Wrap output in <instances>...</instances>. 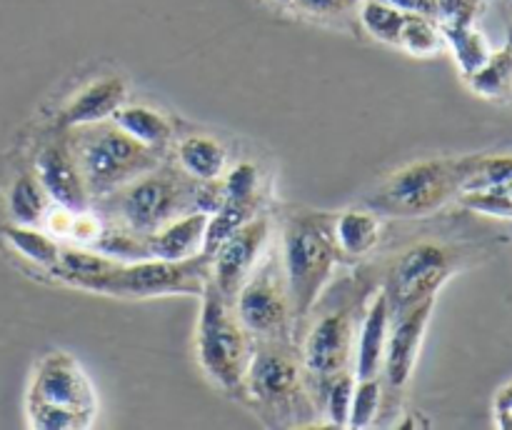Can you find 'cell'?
Here are the masks:
<instances>
[{"instance_id": "9c48e42d", "label": "cell", "mask_w": 512, "mask_h": 430, "mask_svg": "<svg viewBox=\"0 0 512 430\" xmlns=\"http://www.w3.org/2000/svg\"><path fill=\"white\" fill-rule=\"evenodd\" d=\"M453 270V253L438 243H420L405 255H400L383 288L390 305V315L400 313V310L410 308L425 298H433L440 285L453 275Z\"/></svg>"}, {"instance_id": "8d00e7d4", "label": "cell", "mask_w": 512, "mask_h": 430, "mask_svg": "<svg viewBox=\"0 0 512 430\" xmlns=\"http://www.w3.org/2000/svg\"><path fill=\"white\" fill-rule=\"evenodd\" d=\"M280 3H285V5H293V0H280Z\"/></svg>"}, {"instance_id": "e0dca14e", "label": "cell", "mask_w": 512, "mask_h": 430, "mask_svg": "<svg viewBox=\"0 0 512 430\" xmlns=\"http://www.w3.org/2000/svg\"><path fill=\"white\" fill-rule=\"evenodd\" d=\"M390 305L385 293L380 290L368 305L365 313L363 328L358 335V358H355V378H380L383 373V358H385V345H388L390 333Z\"/></svg>"}, {"instance_id": "ac0fdd59", "label": "cell", "mask_w": 512, "mask_h": 430, "mask_svg": "<svg viewBox=\"0 0 512 430\" xmlns=\"http://www.w3.org/2000/svg\"><path fill=\"white\" fill-rule=\"evenodd\" d=\"M178 163L193 180L208 183L218 180L228 168V150L213 138L205 135H190L178 143Z\"/></svg>"}, {"instance_id": "5b68a950", "label": "cell", "mask_w": 512, "mask_h": 430, "mask_svg": "<svg viewBox=\"0 0 512 430\" xmlns=\"http://www.w3.org/2000/svg\"><path fill=\"white\" fill-rule=\"evenodd\" d=\"M210 280V258L195 255L188 260L145 258L115 263L105 273L93 275L80 290L118 298H163V295H198Z\"/></svg>"}, {"instance_id": "6da1fadb", "label": "cell", "mask_w": 512, "mask_h": 430, "mask_svg": "<svg viewBox=\"0 0 512 430\" xmlns=\"http://www.w3.org/2000/svg\"><path fill=\"white\" fill-rule=\"evenodd\" d=\"M28 423L40 430L90 428L98 413V398L88 373L65 350H50L35 365L30 380Z\"/></svg>"}, {"instance_id": "836d02e7", "label": "cell", "mask_w": 512, "mask_h": 430, "mask_svg": "<svg viewBox=\"0 0 512 430\" xmlns=\"http://www.w3.org/2000/svg\"><path fill=\"white\" fill-rule=\"evenodd\" d=\"M493 413H495V425L503 430H512V380L505 383L503 388L498 390L493 403Z\"/></svg>"}, {"instance_id": "7402d4cb", "label": "cell", "mask_w": 512, "mask_h": 430, "mask_svg": "<svg viewBox=\"0 0 512 430\" xmlns=\"http://www.w3.org/2000/svg\"><path fill=\"white\" fill-rule=\"evenodd\" d=\"M53 200L48 198L45 188L40 185L38 175L23 173L15 178L8 193V213L15 225H43L45 213L50 210Z\"/></svg>"}, {"instance_id": "f1b7e54d", "label": "cell", "mask_w": 512, "mask_h": 430, "mask_svg": "<svg viewBox=\"0 0 512 430\" xmlns=\"http://www.w3.org/2000/svg\"><path fill=\"white\" fill-rule=\"evenodd\" d=\"M458 198L465 208L475 210V213L490 215V218L512 220V195L505 185L480 190H463V193H458Z\"/></svg>"}, {"instance_id": "ffe728a7", "label": "cell", "mask_w": 512, "mask_h": 430, "mask_svg": "<svg viewBox=\"0 0 512 430\" xmlns=\"http://www.w3.org/2000/svg\"><path fill=\"white\" fill-rule=\"evenodd\" d=\"M115 125L120 130L135 138L138 143L148 145L153 150H163L165 145L173 138V128H170L168 120L158 113V110L148 108V105H120L113 113Z\"/></svg>"}, {"instance_id": "8992f818", "label": "cell", "mask_w": 512, "mask_h": 430, "mask_svg": "<svg viewBox=\"0 0 512 430\" xmlns=\"http://www.w3.org/2000/svg\"><path fill=\"white\" fill-rule=\"evenodd\" d=\"M473 163L475 155H470V158L420 160V163L405 165L375 195V210L403 215V218L433 213L460 193Z\"/></svg>"}, {"instance_id": "5bb4252c", "label": "cell", "mask_w": 512, "mask_h": 430, "mask_svg": "<svg viewBox=\"0 0 512 430\" xmlns=\"http://www.w3.org/2000/svg\"><path fill=\"white\" fill-rule=\"evenodd\" d=\"M35 175H38L48 198L60 208L78 213V210H88L93 203L70 145H45L35 158Z\"/></svg>"}, {"instance_id": "9a60e30c", "label": "cell", "mask_w": 512, "mask_h": 430, "mask_svg": "<svg viewBox=\"0 0 512 430\" xmlns=\"http://www.w3.org/2000/svg\"><path fill=\"white\" fill-rule=\"evenodd\" d=\"M128 98V88L115 75H105V78L93 80L85 85L63 110L60 125L63 128H83V125L105 123L113 118L115 110L125 103Z\"/></svg>"}, {"instance_id": "83f0119b", "label": "cell", "mask_w": 512, "mask_h": 430, "mask_svg": "<svg viewBox=\"0 0 512 430\" xmlns=\"http://www.w3.org/2000/svg\"><path fill=\"white\" fill-rule=\"evenodd\" d=\"M512 180V155H475V163L470 168L468 178L463 180V190L495 188V185H508Z\"/></svg>"}, {"instance_id": "30bf717a", "label": "cell", "mask_w": 512, "mask_h": 430, "mask_svg": "<svg viewBox=\"0 0 512 430\" xmlns=\"http://www.w3.org/2000/svg\"><path fill=\"white\" fill-rule=\"evenodd\" d=\"M245 390L253 395L260 408L278 413L280 418H285V415L295 418L298 405L305 398L303 373H300L298 360L288 350L275 348V345L253 350Z\"/></svg>"}, {"instance_id": "4fadbf2b", "label": "cell", "mask_w": 512, "mask_h": 430, "mask_svg": "<svg viewBox=\"0 0 512 430\" xmlns=\"http://www.w3.org/2000/svg\"><path fill=\"white\" fill-rule=\"evenodd\" d=\"M435 295L425 298L410 308L400 310L390 318L388 345H385L383 373L393 388H403L413 375L415 363H418L420 345H423L428 323L433 318Z\"/></svg>"}, {"instance_id": "3957f363", "label": "cell", "mask_w": 512, "mask_h": 430, "mask_svg": "<svg viewBox=\"0 0 512 430\" xmlns=\"http://www.w3.org/2000/svg\"><path fill=\"white\" fill-rule=\"evenodd\" d=\"M200 368L230 393H243L248 380L253 348L248 343V330L235 315L233 300L225 298L213 280H208L200 293L198 338H195Z\"/></svg>"}, {"instance_id": "f35d334b", "label": "cell", "mask_w": 512, "mask_h": 430, "mask_svg": "<svg viewBox=\"0 0 512 430\" xmlns=\"http://www.w3.org/2000/svg\"><path fill=\"white\" fill-rule=\"evenodd\" d=\"M508 43L512 45V28H510V38H508Z\"/></svg>"}, {"instance_id": "1f68e13d", "label": "cell", "mask_w": 512, "mask_h": 430, "mask_svg": "<svg viewBox=\"0 0 512 430\" xmlns=\"http://www.w3.org/2000/svg\"><path fill=\"white\" fill-rule=\"evenodd\" d=\"M225 200H238V203H255L258 193V170L253 163L235 165L223 180Z\"/></svg>"}, {"instance_id": "d6986e66", "label": "cell", "mask_w": 512, "mask_h": 430, "mask_svg": "<svg viewBox=\"0 0 512 430\" xmlns=\"http://www.w3.org/2000/svg\"><path fill=\"white\" fill-rule=\"evenodd\" d=\"M383 223L375 213L368 210H345L333 218V235L340 253H348L353 258L368 255L378 245Z\"/></svg>"}, {"instance_id": "7a4b0ae2", "label": "cell", "mask_w": 512, "mask_h": 430, "mask_svg": "<svg viewBox=\"0 0 512 430\" xmlns=\"http://www.w3.org/2000/svg\"><path fill=\"white\" fill-rule=\"evenodd\" d=\"M73 130L70 150L93 200L108 198L110 193L133 183L135 178L158 168L160 150L130 138L113 120Z\"/></svg>"}, {"instance_id": "74e56055", "label": "cell", "mask_w": 512, "mask_h": 430, "mask_svg": "<svg viewBox=\"0 0 512 430\" xmlns=\"http://www.w3.org/2000/svg\"><path fill=\"white\" fill-rule=\"evenodd\" d=\"M505 188H508V190H510V195H512V180H510V183H508V185H505Z\"/></svg>"}, {"instance_id": "f546056e", "label": "cell", "mask_w": 512, "mask_h": 430, "mask_svg": "<svg viewBox=\"0 0 512 430\" xmlns=\"http://www.w3.org/2000/svg\"><path fill=\"white\" fill-rule=\"evenodd\" d=\"M380 378L355 380L353 403H350V428H368L375 423V415L380 408Z\"/></svg>"}, {"instance_id": "8fae6325", "label": "cell", "mask_w": 512, "mask_h": 430, "mask_svg": "<svg viewBox=\"0 0 512 430\" xmlns=\"http://www.w3.org/2000/svg\"><path fill=\"white\" fill-rule=\"evenodd\" d=\"M268 235V220L255 215L243 228L235 230L230 238H225L218 245V250L210 255V280L228 300L238 295L240 285L248 280V275L258 265L265 243H268Z\"/></svg>"}, {"instance_id": "484cf974", "label": "cell", "mask_w": 512, "mask_h": 430, "mask_svg": "<svg viewBox=\"0 0 512 430\" xmlns=\"http://www.w3.org/2000/svg\"><path fill=\"white\" fill-rule=\"evenodd\" d=\"M400 48L408 50L410 55L418 58H430V55L440 53L445 48L443 33L435 18L418 13H405L403 30H400Z\"/></svg>"}, {"instance_id": "d590c367", "label": "cell", "mask_w": 512, "mask_h": 430, "mask_svg": "<svg viewBox=\"0 0 512 430\" xmlns=\"http://www.w3.org/2000/svg\"><path fill=\"white\" fill-rule=\"evenodd\" d=\"M385 3L395 5L403 13H418L428 15V18H438V0H385Z\"/></svg>"}, {"instance_id": "44dd1931", "label": "cell", "mask_w": 512, "mask_h": 430, "mask_svg": "<svg viewBox=\"0 0 512 430\" xmlns=\"http://www.w3.org/2000/svg\"><path fill=\"white\" fill-rule=\"evenodd\" d=\"M3 240L8 243V248L23 255L28 263L38 265L48 273L58 265L60 250H63L60 240L53 238L45 228H38V225H8L3 230Z\"/></svg>"}, {"instance_id": "52a82bcc", "label": "cell", "mask_w": 512, "mask_h": 430, "mask_svg": "<svg viewBox=\"0 0 512 430\" xmlns=\"http://www.w3.org/2000/svg\"><path fill=\"white\" fill-rule=\"evenodd\" d=\"M195 190L198 188H188L175 175L158 173L155 168L103 200H113L118 225L133 233L150 235L170 220L195 210Z\"/></svg>"}, {"instance_id": "e575fe53", "label": "cell", "mask_w": 512, "mask_h": 430, "mask_svg": "<svg viewBox=\"0 0 512 430\" xmlns=\"http://www.w3.org/2000/svg\"><path fill=\"white\" fill-rule=\"evenodd\" d=\"M293 3L315 15H335L345 13L348 8H355L358 0H293Z\"/></svg>"}, {"instance_id": "4dcf8cb0", "label": "cell", "mask_w": 512, "mask_h": 430, "mask_svg": "<svg viewBox=\"0 0 512 430\" xmlns=\"http://www.w3.org/2000/svg\"><path fill=\"white\" fill-rule=\"evenodd\" d=\"M355 375L350 370L340 373L338 378L330 380V385L325 388V410H328L330 423L345 428L350 420V403H353V390H355Z\"/></svg>"}, {"instance_id": "4316f807", "label": "cell", "mask_w": 512, "mask_h": 430, "mask_svg": "<svg viewBox=\"0 0 512 430\" xmlns=\"http://www.w3.org/2000/svg\"><path fill=\"white\" fill-rule=\"evenodd\" d=\"M360 23L380 43L398 45L400 30H403L405 23V13L395 8V5L385 3V0H365L360 5Z\"/></svg>"}, {"instance_id": "ba28073f", "label": "cell", "mask_w": 512, "mask_h": 430, "mask_svg": "<svg viewBox=\"0 0 512 430\" xmlns=\"http://www.w3.org/2000/svg\"><path fill=\"white\" fill-rule=\"evenodd\" d=\"M233 308L248 335L278 340L288 333L293 305L285 283L283 260L278 255H265L263 263L258 260L233 298Z\"/></svg>"}, {"instance_id": "d4e9b609", "label": "cell", "mask_w": 512, "mask_h": 430, "mask_svg": "<svg viewBox=\"0 0 512 430\" xmlns=\"http://www.w3.org/2000/svg\"><path fill=\"white\" fill-rule=\"evenodd\" d=\"M258 200L255 203H238V200H223L215 213L208 215V230H205V248L203 255H213L218 250V245L225 238L235 233L238 228H243L248 220H253L258 215Z\"/></svg>"}, {"instance_id": "d6a6232c", "label": "cell", "mask_w": 512, "mask_h": 430, "mask_svg": "<svg viewBox=\"0 0 512 430\" xmlns=\"http://www.w3.org/2000/svg\"><path fill=\"white\" fill-rule=\"evenodd\" d=\"M485 0H438V25H473Z\"/></svg>"}, {"instance_id": "cb8c5ba5", "label": "cell", "mask_w": 512, "mask_h": 430, "mask_svg": "<svg viewBox=\"0 0 512 430\" xmlns=\"http://www.w3.org/2000/svg\"><path fill=\"white\" fill-rule=\"evenodd\" d=\"M440 33H443L445 45L453 53L463 78L473 75L493 53L488 38L475 25H440Z\"/></svg>"}, {"instance_id": "2e32d148", "label": "cell", "mask_w": 512, "mask_h": 430, "mask_svg": "<svg viewBox=\"0 0 512 430\" xmlns=\"http://www.w3.org/2000/svg\"><path fill=\"white\" fill-rule=\"evenodd\" d=\"M205 230H208V213L203 210H190V213L170 220L160 230L145 235L150 258L188 260L203 255Z\"/></svg>"}, {"instance_id": "7c38bea8", "label": "cell", "mask_w": 512, "mask_h": 430, "mask_svg": "<svg viewBox=\"0 0 512 430\" xmlns=\"http://www.w3.org/2000/svg\"><path fill=\"white\" fill-rule=\"evenodd\" d=\"M355 328L348 313H330L310 330L303 348V368L323 388L345 373L353 358Z\"/></svg>"}, {"instance_id": "603a6c76", "label": "cell", "mask_w": 512, "mask_h": 430, "mask_svg": "<svg viewBox=\"0 0 512 430\" xmlns=\"http://www.w3.org/2000/svg\"><path fill=\"white\" fill-rule=\"evenodd\" d=\"M468 85L473 93L488 100H508L512 98V45L498 48L490 53V58L468 75Z\"/></svg>"}, {"instance_id": "277c9868", "label": "cell", "mask_w": 512, "mask_h": 430, "mask_svg": "<svg viewBox=\"0 0 512 430\" xmlns=\"http://www.w3.org/2000/svg\"><path fill=\"white\" fill-rule=\"evenodd\" d=\"M340 248L335 243L333 225H325L318 215L290 220L283 235V270L288 283L290 305L295 318H305L328 288L338 265Z\"/></svg>"}]
</instances>
